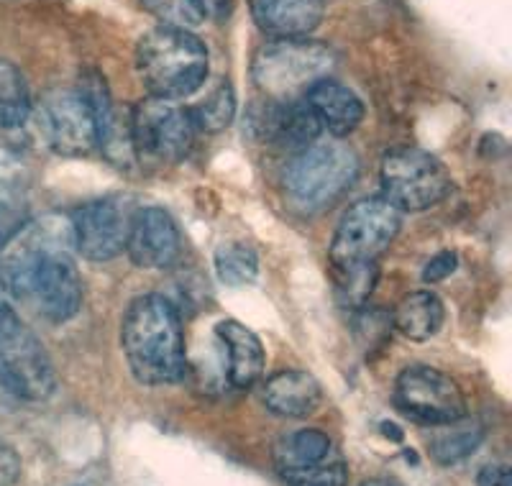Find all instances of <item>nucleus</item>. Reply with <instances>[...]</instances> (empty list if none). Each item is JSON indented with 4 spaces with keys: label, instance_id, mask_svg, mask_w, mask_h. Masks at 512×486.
<instances>
[{
    "label": "nucleus",
    "instance_id": "f257e3e1",
    "mask_svg": "<svg viewBox=\"0 0 512 486\" xmlns=\"http://www.w3.org/2000/svg\"><path fill=\"white\" fill-rule=\"evenodd\" d=\"M72 218L49 213L18 228L0 251V284L34 305L49 323H67L82 307V279L75 261Z\"/></svg>",
    "mask_w": 512,
    "mask_h": 486
},
{
    "label": "nucleus",
    "instance_id": "2eb2a0df",
    "mask_svg": "<svg viewBox=\"0 0 512 486\" xmlns=\"http://www.w3.org/2000/svg\"><path fill=\"white\" fill-rule=\"evenodd\" d=\"M256 26L272 39H303L323 21L326 0H249Z\"/></svg>",
    "mask_w": 512,
    "mask_h": 486
},
{
    "label": "nucleus",
    "instance_id": "f03ea898",
    "mask_svg": "<svg viewBox=\"0 0 512 486\" xmlns=\"http://www.w3.org/2000/svg\"><path fill=\"white\" fill-rule=\"evenodd\" d=\"M121 348L134 379L144 387L177 384L187 374L180 313L162 295L136 297L121 320Z\"/></svg>",
    "mask_w": 512,
    "mask_h": 486
},
{
    "label": "nucleus",
    "instance_id": "bb28decb",
    "mask_svg": "<svg viewBox=\"0 0 512 486\" xmlns=\"http://www.w3.org/2000/svg\"><path fill=\"white\" fill-rule=\"evenodd\" d=\"M456 264H459V256L454 251H441V254L433 256L423 269V282L425 284H438L446 277L456 272Z\"/></svg>",
    "mask_w": 512,
    "mask_h": 486
},
{
    "label": "nucleus",
    "instance_id": "f3484780",
    "mask_svg": "<svg viewBox=\"0 0 512 486\" xmlns=\"http://www.w3.org/2000/svg\"><path fill=\"white\" fill-rule=\"evenodd\" d=\"M216 338L223 351V366L231 387L249 389L264 374V348L254 330L239 320H221L216 325Z\"/></svg>",
    "mask_w": 512,
    "mask_h": 486
},
{
    "label": "nucleus",
    "instance_id": "412c9836",
    "mask_svg": "<svg viewBox=\"0 0 512 486\" xmlns=\"http://www.w3.org/2000/svg\"><path fill=\"white\" fill-rule=\"evenodd\" d=\"M484 438V428L477 420H469V417H461L454 423L436 425L428 438V453L433 456V461L443 463H456L461 458H466L469 453H474L479 448Z\"/></svg>",
    "mask_w": 512,
    "mask_h": 486
},
{
    "label": "nucleus",
    "instance_id": "ddd939ff",
    "mask_svg": "<svg viewBox=\"0 0 512 486\" xmlns=\"http://www.w3.org/2000/svg\"><path fill=\"white\" fill-rule=\"evenodd\" d=\"M126 251L139 269H167L180 259L182 236L175 218L162 208H139L131 215Z\"/></svg>",
    "mask_w": 512,
    "mask_h": 486
},
{
    "label": "nucleus",
    "instance_id": "7ed1b4c3",
    "mask_svg": "<svg viewBox=\"0 0 512 486\" xmlns=\"http://www.w3.org/2000/svg\"><path fill=\"white\" fill-rule=\"evenodd\" d=\"M136 72L152 98L185 100L208 77V49L190 29L157 26L139 39Z\"/></svg>",
    "mask_w": 512,
    "mask_h": 486
},
{
    "label": "nucleus",
    "instance_id": "1a4fd4ad",
    "mask_svg": "<svg viewBox=\"0 0 512 486\" xmlns=\"http://www.w3.org/2000/svg\"><path fill=\"white\" fill-rule=\"evenodd\" d=\"M131 146L141 159L154 164H172L187 157L195 141L190 113L172 100L146 98L134 108L128 123Z\"/></svg>",
    "mask_w": 512,
    "mask_h": 486
},
{
    "label": "nucleus",
    "instance_id": "dca6fc26",
    "mask_svg": "<svg viewBox=\"0 0 512 486\" xmlns=\"http://www.w3.org/2000/svg\"><path fill=\"white\" fill-rule=\"evenodd\" d=\"M262 402L272 415L303 420L323 405V387L303 369L277 371L262 384Z\"/></svg>",
    "mask_w": 512,
    "mask_h": 486
},
{
    "label": "nucleus",
    "instance_id": "393cba45",
    "mask_svg": "<svg viewBox=\"0 0 512 486\" xmlns=\"http://www.w3.org/2000/svg\"><path fill=\"white\" fill-rule=\"evenodd\" d=\"M280 479L287 486H349V466L341 456H333L331 461L318 463L313 469L292 471Z\"/></svg>",
    "mask_w": 512,
    "mask_h": 486
},
{
    "label": "nucleus",
    "instance_id": "6ab92c4d",
    "mask_svg": "<svg viewBox=\"0 0 512 486\" xmlns=\"http://www.w3.org/2000/svg\"><path fill=\"white\" fill-rule=\"evenodd\" d=\"M333 456H338V453L331 435L315 428H303L282 435L272 448V463L280 476L292 474V471L313 469L318 463L331 461Z\"/></svg>",
    "mask_w": 512,
    "mask_h": 486
},
{
    "label": "nucleus",
    "instance_id": "4be33fe9",
    "mask_svg": "<svg viewBox=\"0 0 512 486\" xmlns=\"http://www.w3.org/2000/svg\"><path fill=\"white\" fill-rule=\"evenodd\" d=\"M31 93L24 72L0 59V126L18 128L31 118Z\"/></svg>",
    "mask_w": 512,
    "mask_h": 486
},
{
    "label": "nucleus",
    "instance_id": "6e6552de",
    "mask_svg": "<svg viewBox=\"0 0 512 486\" xmlns=\"http://www.w3.org/2000/svg\"><path fill=\"white\" fill-rule=\"evenodd\" d=\"M382 197L400 213H423L436 208L451 192V174L433 154L402 146L384 154L379 167Z\"/></svg>",
    "mask_w": 512,
    "mask_h": 486
},
{
    "label": "nucleus",
    "instance_id": "423d86ee",
    "mask_svg": "<svg viewBox=\"0 0 512 486\" xmlns=\"http://www.w3.org/2000/svg\"><path fill=\"white\" fill-rule=\"evenodd\" d=\"M400 226L402 213L384 197H369L351 205L333 233V277L379 269V256L390 249Z\"/></svg>",
    "mask_w": 512,
    "mask_h": 486
},
{
    "label": "nucleus",
    "instance_id": "39448f33",
    "mask_svg": "<svg viewBox=\"0 0 512 486\" xmlns=\"http://www.w3.org/2000/svg\"><path fill=\"white\" fill-rule=\"evenodd\" d=\"M333 64L331 49L308 36L272 39L256 52L251 77L269 100H297L305 98L315 82L331 77Z\"/></svg>",
    "mask_w": 512,
    "mask_h": 486
},
{
    "label": "nucleus",
    "instance_id": "4468645a",
    "mask_svg": "<svg viewBox=\"0 0 512 486\" xmlns=\"http://www.w3.org/2000/svg\"><path fill=\"white\" fill-rule=\"evenodd\" d=\"M249 126L256 139H267L269 144L300 151L315 144L323 134L320 121L305 98L297 100H267L251 110Z\"/></svg>",
    "mask_w": 512,
    "mask_h": 486
},
{
    "label": "nucleus",
    "instance_id": "c85d7f7f",
    "mask_svg": "<svg viewBox=\"0 0 512 486\" xmlns=\"http://www.w3.org/2000/svg\"><path fill=\"white\" fill-rule=\"evenodd\" d=\"M507 469L502 466H489L482 476H479V486H507Z\"/></svg>",
    "mask_w": 512,
    "mask_h": 486
},
{
    "label": "nucleus",
    "instance_id": "f8f14e48",
    "mask_svg": "<svg viewBox=\"0 0 512 486\" xmlns=\"http://www.w3.org/2000/svg\"><path fill=\"white\" fill-rule=\"evenodd\" d=\"M131 215L134 210H128V205L116 197H103L77 208L72 215L75 251L98 264L116 259L126 249Z\"/></svg>",
    "mask_w": 512,
    "mask_h": 486
},
{
    "label": "nucleus",
    "instance_id": "9b49d317",
    "mask_svg": "<svg viewBox=\"0 0 512 486\" xmlns=\"http://www.w3.org/2000/svg\"><path fill=\"white\" fill-rule=\"evenodd\" d=\"M41 141L62 157H85L98 149V121L80 90H57L36 110Z\"/></svg>",
    "mask_w": 512,
    "mask_h": 486
},
{
    "label": "nucleus",
    "instance_id": "c756f323",
    "mask_svg": "<svg viewBox=\"0 0 512 486\" xmlns=\"http://www.w3.org/2000/svg\"><path fill=\"white\" fill-rule=\"evenodd\" d=\"M361 486H392V484H390V481H384V479H369V481H364Z\"/></svg>",
    "mask_w": 512,
    "mask_h": 486
},
{
    "label": "nucleus",
    "instance_id": "5701e85b",
    "mask_svg": "<svg viewBox=\"0 0 512 486\" xmlns=\"http://www.w3.org/2000/svg\"><path fill=\"white\" fill-rule=\"evenodd\" d=\"M195 131H205V134H218L223 128L231 126L233 116H236V93H233L231 82L223 80L221 85L195 108L187 110Z\"/></svg>",
    "mask_w": 512,
    "mask_h": 486
},
{
    "label": "nucleus",
    "instance_id": "cd10ccee",
    "mask_svg": "<svg viewBox=\"0 0 512 486\" xmlns=\"http://www.w3.org/2000/svg\"><path fill=\"white\" fill-rule=\"evenodd\" d=\"M192 6L198 8V13L203 18H216V21H223V18L231 13L233 0H192Z\"/></svg>",
    "mask_w": 512,
    "mask_h": 486
},
{
    "label": "nucleus",
    "instance_id": "0eeeda50",
    "mask_svg": "<svg viewBox=\"0 0 512 486\" xmlns=\"http://www.w3.org/2000/svg\"><path fill=\"white\" fill-rule=\"evenodd\" d=\"M0 392L18 402H47L57 392L47 348L16 313L0 323Z\"/></svg>",
    "mask_w": 512,
    "mask_h": 486
},
{
    "label": "nucleus",
    "instance_id": "aec40b11",
    "mask_svg": "<svg viewBox=\"0 0 512 486\" xmlns=\"http://www.w3.org/2000/svg\"><path fill=\"white\" fill-rule=\"evenodd\" d=\"M446 307L431 290H418L402 297L392 313V325L410 341H428L443 328Z\"/></svg>",
    "mask_w": 512,
    "mask_h": 486
},
{
    "label": "nucleus",
    "instance_id": "b1692460",
    "mask_svg": "<svg viewBox=\"0 0 512 486\" xmlns=\"http://www.w3.org/2000/svg\"><path fill=\"white\" fill-rule=\"evenodd\" d=\"M216 272L218 279L228 287H246L259 274V259H256L249 243H221L216 251Z\"/></svg>",
    "mask_w": 512,
    "mask_h": 486
},
{
    "label": "nucleus",
    "instance_id": "a211bd4d",
    "mask_svg": "<svg viewBox=\"0 0 512 486\" xmlns=\"http://www.w3.org/2000/svg\"><path fill=\"white\" fill-rule=\"evenodd\" d=\"M305 100L320 121V128L336 139L354 134L364 121V103H361L359 95L333 77L315 82L305 93Z\"/></svg>",
    "mask_w": 512,
    "mask_h": 486
},
{
    "label": "nucleus",
    "instance_id": "9d476101",
    "mask_svg": "<svg viewBox=\"0 0 512 486\" xmlns=\"http://www.w3.org/2000/svg\"><path fill=\"white\" fill-rule=\"evenodd\" d=\"M395 405L413 423L428 428L466 417V397L456 379L425 364H413L400 371L395 382Z\"/></svg>",
    "mask_w": 512,
    "mask_h": 486
},
{
    "label": "nucleus",
    "instance_id": "20e7f679",
    "mask_svg": "<svg viewBox=\"0 0 512 486\" xmlns=\"http://www.w3.org/2000/svg\"><path fill=\"white\" fill-rule=\"evenodd\" d=\"M359 169V154L349 144L315 141L295 151L282 174V187L292 208L300 213H320L351 190Z\"/></svg>",
    "mask_w": 512,
    "mask_h": 486
},
{
    "label": "nucleus",
    "instance_id": "a878e982",
    "mask_svg": "<svg viewBox=\"0 0 512 486\" xmlns=\"http://www.w3.org/2000/svg\"><path fill=\"white\" fill-rule=\"evenodd\" d=\"M141 6L159 18V26H177V29H192L203 21L192 0H141Z\"/></svg>",
    "mask_w": 512,
    "mask_h": 486
}]
</instances>
